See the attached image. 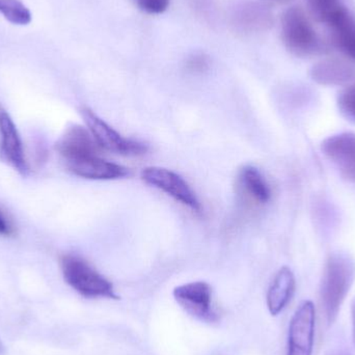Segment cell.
<instances>
[{"instance_id": "obj_1", "label": "cell", "mask_w": 355, "mask_h": 355, "mask_svg": "<svg viewBox=\"0 0 355 355\" xmlns=\"http://www.w3.org/2000/svg\"><path fill=\"white\" fill-rule=\"evenodd\" d=\"M355 279V261L337 252L329 257L321 283V300L327 323L333 324Z\"/></svg>"}, {"instance_id": "obj_2", "label": "cell", "mask_w": 355, "mask_h": 355, "mask_svg": "<svg viewBox=\"0 0 355 355\" xmlns=\"http://www.w3.org/2000/svg\"><path fill=\"white\" fill-rule=\"evenodd\" d=\"M60 268L66 283L80 295L119 300L112 284L81 257L64 254L60 258Z\"/></svg>"}, {"instance_id": "obj_3", "label": "cell", "mask_w": 355, "mask_h": 355, "mask_svg": "<svg viewBox=\"0 0 355 355\" xmlns=\"http://www.w3.org/2000/svg\"><path fill=\"white\" fill-rule=\"evenodd\" d=\"M282 39L287 49L297 56H310L321 50L320 40L306 12L292 6L282 17Z\"/></svg>"}, {"instance_id": "obj_4", "label": "cell", "mask_w": 355, "mask_h": 355, "mask_svg": "<svg viewBox=\"0 0 355 355\" xmlns=\"http://www.w3.org/2000/svg\"><path fill=\"white\" fill-rule=\"evenodd\" d=\"M80 112L87 129L101 150L124 156H141L149 151L148 145L123 137L89 108H83Z\"/></svg>"}, {"instance_id": "obj_5", "label": "cell", "mask_w": 355, "mask_h": 355, "mask_svg": "<svg viewBox=\"0 0 355 355\" xmlns=\"http://www.w3.org/2000/svg\"><path fill=\"white\" fill-rule=\"evenodd\" d=\"M141 177L145 183L162 190L191 210L200 212L202 209L200 200L189 184L173 171L159 166H150L141 171Z\"/></svg>"}, {"instance_id": "obj_6", "label": "cell", "mask_w": 355, "mask_h": 355, "mask_svg": "<svg viewBox=\"0 0 355 355\" xmlns=\"http://www.w3.org/2000/svg\"><path fill=\"white\" fill-rule=\"evenodd\" d=\"M174 297L181 308L194 318L206 322L216 321L212 308V289L205 282H193L175 288Z\"/></svg>"}, {"instance_id": "obj_7", "label": "cell", "mask_w": 355, "mask_h": 355, "mask_svg": "<svg viewBox=\"0 0 355 355\" xmlns=\"http://www.w3.org/2000/svg\"><path fill=\"white\" fill-rule=\"evenodd\" d=\"M315 336V306L302 302L292 317L288 337V355H312Z\"/></svg>"}, {"instance_id": "obj_8", "label": "cell", "mask_w": 355, "mask_h": 355, "mask_svg": "<svg viewBox=\"0 0 355 355\" xmlns=\"http://www.w3.org/2000/svg\"><path fill=\"white\" fill-rule=\"evenodd\" d=\"M100 150L89 129L78 125L69 127L56 144V151L64 164L99 156Z\"/></svg>"}, {"instance_id": "obj_9", "label": "cell", "mask_w": 355, "mask_h": 355, "mask_svg": "<svg viewBox=\"0 0 355 355\" xmlns=\"http://www.w3.org/2000/svg\"><path fill=\"white\" fill-rule=\"evenodd\" d=\"M0 156L21 175L28 172L24 149L10 114L0 105Z\"/></svg>"}, {"instance_id": "obj_10", "label": "cell", "mask_w": 355, "mask_h": 355, "mask_svg": "<svg viewBox=\"0 0 355 355\" xmlns=\"http://www.w3.org/2000/svg\"><path fill=\"white\" fill-rule=\"evenodd\" d=\"M321 150L342 176L355 183V133L344 132L327 137Z\"/></svg>"}, {"instance_id": "obj_11", "label": "cell", "mask_w": 355, "mask_h": 355, "mask_svg": "<svg viewBox=\"0 0 355 355\" xmlns=\"http://www.w3.org/2000/svg\"><path fill=\"white\" fill-rule=\"evenodd\" d=\"M64 164L69 172L83 179L106 181L129 176L128 168L121 164L107 162L100 156H91Z\"/></svg>"}, {"instance_id": "obj_12", "label": "cell", "mask_w": 355, "mask_h": 355, "mask_svg": "<svg viewBox=\"0 0 355 355\" xmlns=\"http://www.w3.org/2000/svg\"><path fill=\"white\" fill-rule=\"evenodd\" d=\"M324 25L336 47L355 62V19L346 6L334 14Z\"/></svg>"}, {"instance_id": "obj_13", "label": "cell", "mask_w": 355, "mask_h": 355, "mask_svg": "<svg viewBox=\"0 0 355 355\" xmlns=\"http://www.w3.org/2000/svg\"><path fill=\"white\" fill-rule=\"evenodd\" d=\"M295 292V277L289 267H282L275 275L267 293V306L272 316L287 306Z\"/></svg>"}, {"instance_id": "obj_14", "label": "cell", "mask_w": 355, "mask_h": 355, "mask_svg": "<svg viewBox=\"0 0 355 355\" xmlns=\"http://www.w3.org/2000/svg\"><path fill=\"white\" fill-rule=\"evenodd\" d=\"M311 76L323 85L348 87L355 83V70L343 60H327L313 67Z\"/></svg>"}, {"instance_id": "obj_15", "label": "cell", "mask_w": 355, "mask_h": 355, "mask_svg": "<svg viewBox=\"0 0 355 355\" xmlns=\"http://www.w3.org/2000/svg\"><path fill=\"white\" fill-rule=\"evenodd\" d=\"M240 191L254 204L264 205L270 200L271 189L262 173L252 166H246L238 174Z\"/></svg>"}, {"instance_id": "obj_16", "label": "cell", "mask_w": 355, "mask_h": 355, "mask_svg": "<svg viewBox=\"0 0 355 355\" xmlns=\"http://www.w3.org/2000/svg\"><path fill=\"white\" fill-rule=\"evenodd\" d=\"M0 12L12 24L26 25L31 21V12L20 0H0Z\"/></svg>"}, {"instance_id": "obj_17", "label": "cell", "mask_w": 355, "mask_h": 355, "mask_svg": "<svg viewBox=\"0 0 355 355\" xmlns=\"http://www.w3.org/2000/svg\"><path fill=\"white\" fill-rule=\"evenodd\" d=\"M309 8L317 21L324 24L338 10L343 8L342 0H306Z\"/></svg>"}, {"instance_id": "obj_18", "label": "cell", "mask_w": 355, "mask_h": 355, "mask_svg": "<svg viewBox=\"0 0 355 355\" xmlns=\"http://www.w3.org/2000/svg\"><path fill=\"white\" fill-rule=\"evenodd\" d=\"M337 103L342 116L355 123V83L340 92Z\"/></svg>"}, {"instance_id": "obj_19", "label": "cell", "mask_w": 355, "mask_h": 355, "mask_svg": "<svg viewBox=\"0 0 355 355\" xmlns=\"http://www.w3.org/2000/svg\"><path fill=\"white\" fill-rule=\"evenodd\" d=\"M137 8L150 15H159L170 6V0H133Z\"/></svg>"}, {"instance_id": "obj_20", "label": "cell", "mask_w": 355, "mask_h": 355, "mask_svg": "<svg viewBox=\"0 0 355 355\" xmlns=\"http://www.w3.org/2000/svg\"><path fill=\"white\" fill-rule=\"evenodd\" d=\"M16 234V227L12 221L2 211H0V236L6 238L14 237Z\"/></svg>"}, {"instance_id": "obj_21", "label": "cell", "mask_w": 355, "mask_h": 355, "mask_svg": "<svg viewBox=\"0 0 355 355\" xmlns=\"http://www.w3.org/2000/svg\"><path fill=\"white\" fill-rule=\"evenodd\" d=\"M187 67L192 72H204L209 67L208 58L202 55L193 56L188 60Z\"/></svg>"}, {"instance_id": "obj_22", "label": "cell", "mask_w": 355, "mask_h": 355, "mask_svg": "<svg viewBox=\"0 0 355 355\" xmlns=\"http://www.w3.org/2000/svg\"><path fill=\"white\" fill-rule=\"evenodd\" d=\"M352 339L355 346V298L352 304Z\"/></svg>"}, {"instance_id": "obj_23", "label": "cell", "mask_w": 355, "mask_h": 355, "mask_svg": "<svg viewBox=\"0 0 355 355\" xmlns=\"http://www.w3.org/2000/svg\"><path fill=\"white\" fill-rule=\"evenodd\" d=\"M265 1H271V2H287L289 0H265Z\"/></svg>"}, {"instance_id": "obj_24", "label": "cell", "mask_w": 355, "mask_h": 355, "mask_svg": "<svg viewBox=\"0 0 355 355\" xmlns=\"http://www.w3.org/2000/svg\"><path fill=\"white\" fill-rule=\"evenodd\" d=\"M331 355H347V354H331Z\"/></svg>"}, {"instance_id": "obj_25", "label": "cell", "mask_w": 355, "mask_h": 355, "mask_svg": "<svg viewBox=\"0 0 355 355\" xmlns=\"http://www.w3.org/2000/svg\"><path fill=\"white\" fill-rule=\"evenodd\" d=\"M0 348H1V345H0Z\"/></svg>"}]
</instances>
